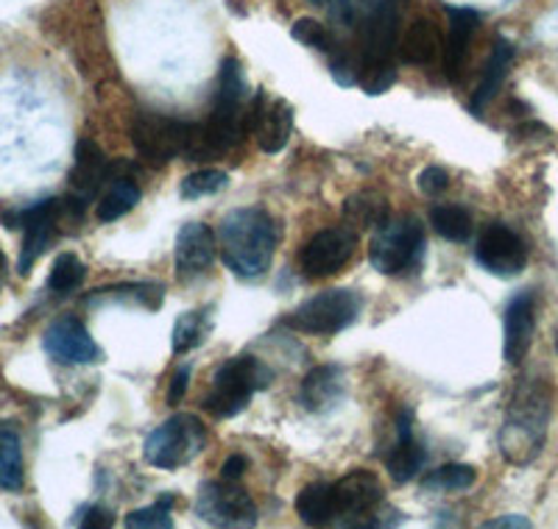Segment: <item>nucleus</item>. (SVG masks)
Listing matches in <instances>:
<instances>
[{
    "label": "nucleus",
    "mask_w": 558,
    "mask_h": 529,
    "mask_svg": "<svg viewBox=\"0 0 558 529\" xmlns=\"http://www.w3.org/2000/svg\"><path fill=\"white\" fill-rule=\"evenodd\" d=\"M3 279H7V257L0 251V287H3Z\"/></svg>",
    "instance_id": "obj_43"
},
{
    "label": "nucleus",
    "mask_w": 558,
    "mask_h": 529,
    "mask_svg": "<svg viewBox=\"0 0 558 529\" xmlns=\"http://www.w3.org/2000/svg\"><path fill=\"white\" fill-rule=\"evenodd\" d=\"M416 182L425 196H441V193L450 187V173H447L445 168H438V164H427L425 171L418 173Z\"/></svg>",
    "instance_id": "obj_39"
},
{
    "label": "nucleus",
    "mask_w": 558,
    "mask_h": 529,
    "mask_svg": "<svg viewBox=\"0 0 558 529\" xmlns=\"http://www.w3.org/2000/svg\"><path fill=\"white\" fill-rule=\"evenodd\" d=\"M397 441H393L391 452L386 457V468L391 473V479L397 485H405L411 479H416L425 468L427 452L422 448V443L413 435V413L402 410L397 418Z\"/></svg>",
    "instance_id": "obj_19"
},
{
    "label": "nucleus",
    "mask_w": 558,
    "mask_h": 529,
    "mask_svg": "<svg viewBox=\"0 0 558 529\" xmlns=\"http://www.w3.org/2000/svg\"><path fill=\"white\" fill-rule=\"evenodd\" d=\"M291 37L296 39V42H302L305 48H313V51L324 53V57H330V53H336L338 48H341V39L336 37V34L330 32V28L324 26V23H318V20L313 17H302L293 23L291 28Z\"/></svg>",
    "instance_id": "obj_33"
},
{
    "label": "nucleus",
    "mask_w": 558,
    "mask_h": 529,
    "mask_svg": "<svg viewBox=\"0 0 558 529\" xmlns=\"http://www.w3.org/2000/svg\"><path fill=\"white\" fill-rule=\"evenodd\" d=\"M140 198H143L140 184L134 182L132 176H123L121 162L109 164L107 189H104V196L98 198V221L101 223L118 221V218H123V214H129L134 207H137Z\"/></svg>",
    "instance_id": "obj_23"
},
{
    "label": "nucleus",
    "mask_w": 558,
    "mask_h": 529,
    "mask_svg": "<svg viewBox=\"0 0 558 529\" xmlns=\"http://www.w3.org/2000/svg\"><path fill=\"white\" fill-rule=\"evenodd\" d=\"M368 264L380 276H408L418 271L425 259V226L413 214H388L377 229H372Z\"/></svg>",
    "instance_id": "obj_3"
},
{
    "label": "nucleus",
    "mask_w": 558,
    "mask_h": 529,
    "mask_svg": "<svg viewBox=\"0 0 558 529\" xmlns=\"http://www.w3.org/2000/svg\"><path fill=\"white\" fill-rule=\"evenodd\" d=\"M73 524L84 529H109L114 527V516L104 504H84L82 510L76 513V518H73Z\"/></svg>",
    "instance_id": "obj_38"
},
{
    "label": "nucleus",
    "mask_w": 558,
    "mask_h": 529,
    "mask_svg": "<svg viewBox=\"0 0 558 529\" xmlns=\"http://www.w3.org/2000/svg\"><path fill=\"white\" fill-rule=\"evenodd\" d=\"M332 493H336V510L338 521L343 527H372L375 524V510L383 504V491L380 479L372 471H349L347 477H341L338 482H332ZM377 527V524H375Z\"/></svg>",
    "instance_id": "obj_10"
},
{
    "label": "nucleus",
    "mask_w": 558,
    "mask_h": 529,
    "mask_svg": "<svg viewBox=\"0 0 558 529\" xmlns=\"http://www.w3.org/2000/svg\"><path fill=\"white\" fill-rule=\"evenodd\" d=\"M357 246L355 229L349 226H332L318 232L311 243H305L302 254H299V268L311 279H327L341 273L343 264L352 259Z\"/></svg>",
    "instance_id": "obj_12"
},
{
    "label": "nucleus",
    "mask_w": 558,
    "mask_h": 529,
    "mask_svg": "<svg viewBox=\"0 0 558 529\" xmlns=\"http://www.w3.org/2000/svg\"><path fill=\"white\" fill-rule=\"evenodd\" d=\"M252 134L266 153H279L293 134V107L282 98L266 101V93H254L252 101Z\"/></svg>",
    "instance_id": "obj_16"
},
{
    "label": "nucleus",
    "mask_w": 558,
    "mask_h": 529,
    "mask_svg": "<svg viewBox=\"0 0 558 529\" xmlns=\"http://www.w3.org/2000/svg\"><path fill=\"white\" fill-rule=\"evenodd\" d=\"M447 20H450V34H447V48H445V76L450 82H458L461 76L466 57H470V45L475 39L477 26H481V14L475 9H458L445 7Z\"/></svg>",
    "instance_id": "obj_21"
},
{
    "label": "nucleus",
    "mask_w": 558,
    "mask_h": 529,
    "mask_svg": "<svg viewBox=\"0 0 558 529\" xmlns=\"http://www.w3.org/2000/svg\"><path fill=\"white\" fill-rule=\"evenodd\" d=\"M536 329V302L531 293H517L502 316V357L508 366H520L527 357Z\"/></svg>",
    "instance_id": "obj_17"
},
{
    "label": "nucleus",
    "mask_w": 558,
    "mask_h": 529,
    "mask_svg": "<svg viewBox=\"0 0 558 529\" xmlns=\"http://www.w3.org/2000/svg\"><path fill=\"white\" fill-rule=\"evenodd\" d=\"M23 448L20 438L12 429H0V488L3 491H20L23 488Z\"/></svg>",
    "instance_id": "obj_30"
},
{
    "label": "nucleus",
    "mask_w": 558,
    "mask_h": 529,
    "mask_svg": "<svg viewBox=\"0 0 558 529\" xmlns=\"http://www.w3.org/2000/svg\"><path fill=\"white\" fill-rule=\"evenodd\" d=\"M486 529H527L531 527V521H527L525 516H502V518H492V521L483 524Z\"/></svg>",
    "instance_id": "obj_42"
},
{
    "label": "nucleus",
    "mask_w": 558,
    "mask_h": 529,
    "mask_svg": "<svg viewBox=\"0 0 558 529\" xmlns=\"http://www.w3.org/2000/svg\"><path fill=\"white\" fill-rule=\"evenodd\" d=\"M173 502H177L173 493H166V496H159L151 507H140V510L129 513V516L123 518V524H126L129 529H171Z\"/></svg>",
    "instance_id": "obj_35"
},
{
    "label": "nucleus",
    "mask_w": 558,
    "mask_h": 529,
    "mask_svg": "<svg viewBox=\"0 0 558 529\" xmlns=\"http://www.w3.org/2000/svg\"><path fill=\"white\" fill-rule=\"evenodd\" d=\"M430 226L438 237L450 239V243H466L472 237V214L461 204H438L430 209Z\"/></svg>",
    "instance_id": "obj_27"
},
{
    "label": "nucleus",
    "mask_w": 558,
    "mask_h": 529,
    "mask_svg": "<svg viewBox=\"0 0 558 529\" xmlns=\"http://www.w3.org/2000/svg\"><path fill=\"white\" fill-rule=\"evenodd\" d=\"M207 446V429L202 418L191 413H177L166 423H159L143 441V460L162 471H177L187 466Z\"/></svg>",
    "instance_id": "obj_6"
},
{
    "label": "nucleus",
    "mask_w": 558,
    "mask_h": 529,
    "mask_svg": "<svg viewBox=\"0 0 558 529\" xmlns=\"http://www.w3.org/2000/svg\"><path fill=\"white\" fill-rule=\"evenodd\" d=\"M318 7L327 9V17L332 20V26L343 28V32L355 34L357 23H361V0H318Z\"/></svg>",
    "instance_id": "obj_37"
},
{
    "label": "nucleus",
    "mask_w": 558,
    "mask_h": 529,
    "mask_svg": "<svg viewBox=\"0 0 558 529\" xmlns=\"http://www.w3.org/2000/svg\"><path fill=\"white\" fill-rule=\"evenodd\" d=\"M191 377H193V368L191 366H182L177 373L171 377V387H168V404H179L191 387Z\"/></svg>",
    "instance_id": "obj_40"
},
{
    "label": "nucleus",
    "mask_w": 558,
    "mask_h": 529,
    "mask_svg": "<svg viewBox=\"0 0 558 529\" xmlns=\"http://www.w3.org/2000/svg\"><path fill=\"white\" fill-rule=\"evenodd\" d=\"M343 396H347V371L336 362L311 368L299 384V402L311 413L332 410Z\"/></svg>",
    "instance_id": "obj_20"
},
{
    "label": "nucleus",
    "mask_w": 558,
    "mask_h": 529,
    "mask_svg": "<svg viewBox=\"0 0 558 529\" xmlns=\"http://www.w3.org/2000/svg\"><path fill=\"white\" fill-rule=\"evenodd\" d=\"M274 373L263 359L252 354L227 359L216 371L213 379V391L204 398V410L216 418H232L248 407L257 391H266L271 384Z\"/></svg>",
    "instance_id": "obj_5"
},
{
    "label": "nucleus",
    "mask_w": 558,
    "mask_h": 529,
    "mask_svg": "<svg viewBox=\"0 0 558 529\" xmlns=\"http://www.w3.org/2000/svg\"><path fill=\"white\" fill-rule=\"evenodd\" d=\"M109 179V162L104 157L101 148L93 143V139L82 137L76 143V162H73V171H70V198H76L87 207L89 201H96L101 187Z\"/></svg>",
    "instance_id": "obj_18"
},
{
    "label": "nucleus",
    "mask_w": 558,
    "mask_h": 529,
    "mask_svg": "<svg viewBox=\"0 0 558 529\" xmlns=\"http://www.w3.org/2000/svg\"><path fill=\"white\" fill-rule=\"evenodd\" d=\"M514 53H517L514 45L508 42L506 37L495 39V45H492V53H488V59H486V67H483V73H481V82H477L475 93H472V101H470L472 114H477V118H481L483 109L495 101V95L500 93L502 82H506V76H508V67H511V62H514Z\"/></svg>",
    "instance_id": "obj_22"
},
{
    "label": "nucleus",
    "mask_w": 558,
    "mask_h": 529,
    "mask_svg": "<svg viewBox=\"0 0 558 529\" xmlns=\"http://www.w3.org/2000/svg\"><path fill=\"white\" fill-rule=\"evenodd\" d=\"M438 48H441V34H438V26L433 20L418 17L413 20L411 26H408L405 37L400 42V57L405 64H418V67H425V64L436 62Z\"/></svg>",
    "instance_id": "obj_24"
},
{
    "label": "nucleus",
    "mask_w": 558,
    "mask_h": 529,
    "mask_svg": "<svg viewBox=\"0 0 558 529\" xmlns=\"http://www.w3.org/2000/svg\"><path fill=\"white\" fill-rule=\"evenodd\" d=\"M62 212V201L57 198H45V201L32 204V207L20 209L12 214V229H23V251L17 259V271L26 276L39 257L45 254L48 243L57 232V218Z\"/></svg>",
    "instance_id": "obj_13"
},
{
    "label": "nucleus",
    "mask_w": 558,
    "mask_h": 529,
    "mask_svg": "<svg viewBox=\"0 0 558 529\" xmlns=\"http://www.w3.org/2000/svg\"><path fill=\"white\" fill-rule=\"evenodd\" d=\"M193 510L209 527H254L257 524V504L232 479L221 482H202L193 502Z\"/></svg>",
    "instance_id": "obj_9"
},
{
    "label": "nucleus",
    "mask_w": 558,
    "mask_h": 529,
    "mask_svg": "<svg viewBox=\"0 0 558 529\" xmlns=\"http://www.w3.org/2000/svg\"><path fill=\"white\" fill-rule=\"evenodd\" d=\"M213 262H216V232L207 223H187L179 229L177 248H173L179 282H196L213 268Z\"/></svg>",
    "instance_id": "obj_15"
},
{
    "label": "nucleus",
    "mask_w": 558,
    "mask_h": 529,
    "mask_svg": "<svg viewBox=\"0 0 558 529\" xmlns=\"http://www.w3.org/2000/svg\"><path fill=\"white\" fill-rule=\"evenodd\" d=\"M550 391L539 379H522L500 429V452L511 466H531L545 448Z\"/></svg>",
    "instance_id": "obj_2"
},
{
    "label": "nucleus",
    "mask_w": 558,
    "mask_h": 529,
    "mask_svg": "<svg viewBox=\"0 0 558 529\" xmlns=\"http://www.w3.org/2000/svg\"><path fill=\"white\" fill-rule=\"evenodd\" d=\"M229 187V173L218 171V168H204V171L191 173L184 176L182 184H179V196L184 201H198V198L216 196L221 189Z\"/></svg>",
    "instance_id": "obj_34"
},
{
    "label": "nucleus",
    "mask_w": 558,
    "mask_h": 529,
    "mask_svg": "<svg viewBox=\"0 0 558 529\" xmlns=\"http://www.w3.org/2000/svg\"><path fill=\"white\" fill-rule=\"evenodd\" d=\"M313 3H318V0H313Z\"/></svg>",
    "instance_id": "obj_45"
},
{
    "label": "nucleus",
    "mask_w": 558,
    "mask_h": 529,
    "mask_svg": "<svg viewBox=\"0 0 558 529\" xmlns=\"http://www.w3.org/2000/svg\"><path fill=\"white\" fill-rule=\"evenodd\" d=\"M279 226L263 207H241L223 214L218 246L229 271L241 279H260L277 254Z\"/></svg>",
    "instance_id": "obj_1"
},
{
    "label": "nucleus",
    "mask_w": 558,
    "mask_h": 529,
    "mask_svg": "<svg viewBox=\"0 0 558 529\" xmlns=\"http://www.w3.org/2000/svg\"><path fill=\"white\" fill-rule=\"evenodd\" d=\"M296 516L307 527H327L338 521L332 482H313L296 496Z\"/></svg>",
    "instance_id": "obj_25"
},
{
    "label": "nucleus",
    "mask_w": 558,
    "mask_h": 529,
    "mask_svg": "<svg viewBox=\"0 0 558 529\" xmlns=\"http://www.w3.org/2000/svg\"><path fill=\"white\" fill-rule=\"evenodd\" d=\"M357 23V53H361V78L375 70L397 67L393 48L400 42V23L408 0H361Z\"/></svg>",
    "instance_id": "obj_4"
},
{
    "label": "nucleus",
    "mask_w": 558,
    "mask_h": 529,
    "mask_svg": "<svg viewBox=\"0 0 558 529\" xmlns=\"http://www.w3.org/2000/svg\"><path fill=\"white\" fill-rule=\"evenodd\" d=\"M132 302V304H140V307L146 309H159L162 307V298H166V287L157 282H132V284H118V287H107V291H96L93 296L87 298L89 302Z\"/></svg>",
    "instance_id": "obj_29"
},
{
    "label": "nucleus",
    "mask_w": 558,
    "mask_h": 529,
    "mask_svg": "<svg viewBox=\"0 0 558 529\" xmlns=\"http://www.w3.org/2000/svg\"><path fill=\"white\" fill-rule=\"evenodd\" d=\"M45 354L59 366H89L101 359V348L78 318H57L43 334Z\"/></svg>",
    "instance_id": "obj_14"
},
{
    "label": "nucleus",
    "mask_w": 558,
    "mask_h": 529,
    "mask_svg": "<svg viewBox=\"0 0 558 529\" xmlns=\"http://www.w3.org/2000/svg\"><path fill=\"white\" fill-rule=\"evenodd\" d=\"M216 98H223V101H248V98H252L246 76H243V67L235 57H227L221 62Z\"/></svg>",
    "instance_id": "obj_36"
},
{
    "label": "nucleus",
    "mask_w": 558,
    "mask_h": 529,
    "mask_svg": "<svg viewBox=\"0 0 558 529\" xmlns=\"http://www.w3.org/2000/svg\"><path fill=\"white\" fill-rule=\"evenodd\" d=\"M191 123L168 118V114L143 112L132 123V143L140 159L154 168H162L171 159L184 157L191 143Z\"/></svg>",
    "instance_id": "obj_8"
},
{
    "label": "nucleus",
    "mask_w": 558,
    "mask_h": 529,
    "mask_svg": "<svg viewBox=\"0 0 558 529\" xmlns=\"http://www.w3.org/2000/svg\"><path fill=\"white\" fill-rule=\"evenodd\" d=\"M87 276V264L76 257V254H59L51 264V273H48V287L59 296H68V293L78 291Z\"/></svg>",
    "instance_id": "obj_31"
},
{
    "label": "nucleus",
    "mask_w": 558,
    "mask_h": 529,
    "mask_svg": "<svg viewBox=\"0 0 558 529\" xmlns=\"http://www.w3.org/2000/svg\"><path fill=\"white\" fill-rule=\"evenodd\" d=\"M475 262L497 279L520 276L527 264L525 239L514 229H508L506 223H488L477 237Z\"/></svg>",
    "instance_id": "obj_11"
},
{
    "label": "nucleus",
    "mask_w": 558,
    "mask_h": 529,
    "mask_svg": "<svg viewBox=\"0 0 558 529\" xmlns=\"http://www.w3.org/2000/svg\"><path fill=\"white\" fill-rule=\"evenodd\" d=\"M213 332V307L193 309V312H182L173 323L171 348L173 354H191L193 348L204 346V341Z\"/></svg>",
    "instance_id": "obj_26"
},
{
    "label": "nucleus",
    "mask_w": 558,
    "mask_h": 529,
    "mask_svg": "<svg viewBox=\"0 0 558 529\" xmlns=\"http://www.w3.org/2000/svg\"><path fill=\"white\" fill-rule=\"evenodd\" d=\"M388 204L386 198L377 196V193H355L343 201V218L349 221V226L355 229H377L388 218Z\"/></svg>",
    "instance_id": "obj_28"
},
{
    "label": "nucleus",
    "mask_w": 558,
    "mask_h": 529,
    "mask_svg": "<svg viewBox=\"0 0 558 529\" xmlns=\"http://www.w3.org/2000/svg\"><path fill=\"white\" fill-rule=\"evenodd\" d=\"M361 312V293L349 291V287H332V291H322L299 304L286 318V327L305 334H338L352 327Z\"/></svg>",
    "instance_id": "obj_7"
},
{
    "label": "nucleus",
    "mask_w": 558,
    "mask_h": 529,
    "mask_svg": "<svg viewBox=\"0 0 558 529\" xmlns=\"http://www.w3.org/2000/svg\"><path fill=\"white\" fill-rule=\"evenodd\" d=\"M556 352H558V332H556Z\"/></svg>",
    "instance_id": "obj_44"
},
{
    "label": "nucleus",
    "mask_w": 558,
    "mask_h": 529,
    "mask_svg": "<svg viewBox=\"0 0 558 529\" xmlns=\"http://www.w3.org/2000/svg\"><path fill=\"white\" fill-rule=\"evenodd\" d=\"M246 468H248L246 457H243V454H232V457H227V463H223L221 477L223 479H232V482H238V479H241L243 473H246Z\"/></svg>",
    "instance_id": "obj_41"
},
{
    "label": "nucleus",
    "mask_w": 558,
    "mask_h": 529,
    "mask_svg": "<svg viewBox=\"0 0 558 529\" xmlns=\"http://www.w3.org/2000/svg\"><path fill=\"white\" fill-rule=\"evenodd\" d=\"M475 479H477V471L472 466L450 463V466H441L436 468V471L427 473V477L422 479V488H425V491H438V493H456L475 485Z\"/></svg>",
    "instance_id": "obj_32"
}]
</instances>
